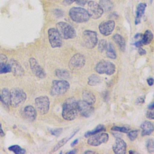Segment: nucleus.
Listing matches in <instances>:
<instances>
[{"label": "nucleus", "mask_w": 154, "mask_h": 154, "mask_svg": "<svg viewBox=\"0 0 154 154\" xmlns=\"http://www.w3.org/2000/svg\"><path fill=\"white\" fill-rule=\"evenodd\" d=\"M78 113V101H76L73 97L66 99L63 104V118L66 120L71 121L76 119Z\"/></svg>", "instance_id": "f257e3e1"}, {"label": "nucleus", "mask_w": 154, "mask_h": 154, "mask_svg": "<svg viewBox=\"0 0 154 154\" xmlns=\"http://www.w3.org/2000/svg\"><path fill=\"white\" fill-rule=\"evenodd\" d=\"M71 19L77 23L85 22L89 20L90 16L88 11L81 7H72L69 12Z\"/></svg>", "instance_id": "f03ea898"}, {"label": "nucleus", "mask_w": 154, "mask_h": 154, "mask_svg": "<svg viewBox=\"0 0 154 154\" xmlns=\"http://www.w3.org/2000/svg\"><path fill=\"white\" fill-rule=\"evenodd\" d=\"M10 105L14 108L25 102L26 99L25 92L20 88H13L10 91Z\"/></svg>", "instance_id": "7ed1b4c3"}, {"label": "nucleus", "mask_w": 154, "mask_h": 154, "mask_svg": "<svg viewBox=\"0 0 154 154\" xmlns=\"http://www.w3.org/2000/svg\"><path fill=\"white\" fill-rule=\"evenodd\" d=\"M56 26L62 38L67 40L76 37V31L70 24L64 22H60L57 23Z\"/></svg>", "instance_id": "20e7f679"}, {"label": "nucleus", "mask_w": 154, "mask_h": 154, "mask_svg": "<svg viewBox=\"0 0 154 154\" xmlns=\"http://www.w3.org/2000/svg\"><path fill=\"white\" fill-rule=\"evenodd\" d=\"M69 83L65 80H54L50 90L52 96H60L64 94L69 88Z\"/></svg>", "instance_id": "39448f33"}, {"label": "nucleus", "mask_w": 154, "mask_h": 154, "mask_svg": "<svg viewBox=\"0 0 154 154\" xmlns=\"http://www.w3.org/2000/svg\"><path fill=\"white\" fill-rule=\"evenodd\" d=\"M96 71L99 74H106L111 75L116 71V66L111 62L107 60L99 61L96 66Z\"/></svg>", "instance_id": "423d86ee"}, {"label": "nucleus", "mask_w": 154, "mask_h": 154, "mask_svg": "<svg viewBox=\"0 0 154 154\" xmlns=\"http://www.w3.org/2000/svg\"><path fill=\"white\" fill-rule=\"evenodd\" d=\"M50 101L47 96H40L35 99L36 110L41 115L46 114L49 109Z\"/></svg>", "instance_id": "0eeeda50"}, {"label": "nucleus", "mask_w": 154, "mask_h": 154, "mask_svg": "<svg viewBox=\"0 0 154 154\" xmlns=\"http://www.w3.org/2000/svg\"><path fill=\"white\" fill-rule=\"evenodd\" d=\"M82 40L84 45L88 49H92L97 43V32L90 30H85L82 33Z\"/></svg>", "instance_id": "6e6552de"}, {"label": "nucleus", "mask_w": 154, "mask_h": 154, "mask_svg": "<svg viewBox=\"0 0 154 154\" xmlns=\"http://www.w3.org/2000/svg\"><path fill=\"white\" fill-rule=\"evenodd\" d=\"M48 39L52 48H59L62 45V38L57 28H49L48 31Z\"/></svg>", "instance_id": "1a4fd4ad"}, {"label": "nucleus", "mask_w": 154, "mask_h": 154, "mask_svg": "<svg viewBox=\"0 0 154 154\" xmlns=\"http://www.w3.org/2000/svg\"><path fill=\"white\" fill-rule=\"evenodd\" d=\"M87 11L90 17L94 19L100 18L103 13V10L100 5L93 1H90L88 2Z\"/></svg>", "instance_id": "9d476101"}, {"label": "nucleus", "mask_w": 154, "mask_h": 154, "mask_svg": "<svg viewBox=\"0 0 154 154\" xmlns=\"http://www.w3.org/2000/svg\"><path fill=\"white\" fill-rule=\"evenodd\" d=\"M109 139V135L106 133H100L93 135L87 140V143L92 146H98L102 143H105Z\"/></svg>", "instance_id": "9b49d317"}, {"label": "nucleus", "mask_w": 154, "mask_h": 154, "mask_svg": "<svg viewBox=\"0 0 154 154\" xmlns=\"http://www.w3.org/2000/svg\"><path fill=\"white\" fill-rule=\"evenodd\" d=\"M29 66L33 74L39 78H44L46 76V73L42 67L37 63V60L34 58L31 57L29 60Z\"/></svg>", "instance_id": "f8f14e48"}, {"label": "nucleus", "mask_w": 154, "mask_h": 154, "mask_svg": "<svg viewBox=\"0 0 154 154\" xmlns=\"http://www.w3.org/2000/svg\"><path fill=\"white\" fill-rule=\"evenodd\" d=\"M114 28L115 22L112 20L103 21L101 22L99 25V29L100 32L105 36L110 35L114 31Z\"/></svg>", "instance_id": "ddd939ff"}, {"label": "nucleus", "mask_w": 154, "mask_h": 154, "mask_svg": "<svg viewBox=\"0 0 154 154\" xmlns=\"http://www.w3.org/2000/svg\"><path fill=\"white\" fill-rule=\"evenodd\" d=\"M79 112L85 117H90L94 112V108L92 105L82 100L78 101Z\"/></svg>", "instance_id": "4468645a"}, {"label": "nucleus", "mask_w": 154, "mask_h": 154, "mask_svg": "<svg viewBox=\"0 0 154 154\" xmlns=\"http://www.w3.org/2000/svg\"><path fill=\"white\" fill-rule=\"evenodd\" d=\"M85 63V59L83 55L80 53L75 54L70 60L69 66L71 68H81Z\"/></svg>", "instance_id": "2eb2a0df"}, {"label": "nucleus", "mask_w": 154, "mask_h": 154, "mask_svg": "<svg viewBox=\"0 0 154 154\" xmlns=\"http://www.w3.org/2000/svg\"><path fill=\"white\" fill-rule=\"evenodd\" d=\"M126 144L122 139L117 138L112 146L113 152L116 154H125L126 153Z\"/></svg>", "instance_id": "dca6fc26"}, {"label": "nucleus", "mask_w": 154, "mask_h": 154, "mask_svg": "<svg viewBox=\"0 0 154 154\" xmlns=\"http://www.w3.org/2000/svg\"><path fill=\"white\" fill-rule=\"evenodd\" d=\"M23 116L26 120L33 122L37 117V110L31 105H27L23 108Z\"/></svg>", "instance_id": "f3484780"}, {"label": "nucleus", "mask_w": 154, "mask_h": 154, "mask_svg": "<svg viewBox=\"0 0 154 154\" xmlns=\"http://www.w3.org/2000/svg\"><path fill=\"white\" fill-rule=\"evenodd\" d=\"M11 69V72H13V75L17 76H21L23 75L24 73V70L21 66V65L15 60L11 59L10 60V63H9Z\"/></svg>", "instance_id": "a211bd4d"}, {"label": "nucleus", "mask_w": 154, "mask_h": 154, "mask_svg": "<svg viewBox=\"0 0 154 154\" xmlns=\"http://www.w3.org/2000/svg\"><path fill=\"white\" fill-rule=\"evenodd\" d=\"M141 128L142 129V132H141L142 136L149 135L154 131V126L149 121L144 122L141 125Z\"/></svg>", "instance_id": "6ab92c4d"}, {"label": "nucleus", "mask_w": 154, "mask_h": 154, "mask_svg": "<svg viewBox=\"0 0 154 154\" xmlns=\"http://www.w3.org/2000/svg\"><path fill=\"white\" fill-rule=\"evenodd\" d=\"M146 4L145 3H140L137 7V11H136V17L135 19V25H138L141 22V19L143 17L145 9L146 8Z\"/></svg>", "instance_id": "aec40b11"}, {"label": "nucleus", "mask_w": 154, "mask_h": 154, "mask_svg": "<svg viewBox=\"0 0 154 154\" xmlns=\"http://www.w3.org/2000/svg\"><path fill=\"white\" fill-rule=\"evenodd\" d=\"M82 99L87 103L93 105L96 102V97L94 94L88 90H84L82 94Z\"/></svg>", "instance_id": "412c9836"}, {"label": "nucleus", "mask_w": 154, "mask_h": 154, "mask_svg": "<svg viewBox=\"0 0 154 154\" xmlns=\"http://www.w3.org/2000/svg\"><path fill=\"white\" fill-rule=\"evenodd\" d=\"M112 38H113L114 41L115 42V43L119 47L120 49L122 51H125V47H126V43H125V40L123 38V37L119 34H116L113 35Z\"/></svg>", "instance_id": "4be33fe9"}, {"label": "nucleus", "mask_w": 154, "mask_h": 154, "mask_svg": "<svg viewBox=\"0 0 154 154\" xmlns=\"http://www.w3.org/2000/svg\"><path fill=\"white\" fill-rule=\"evenodd\" d=\"M153 37V35L152 31L150 30H146L145 32L142 35L141 41L143 45H149L152 41Z\"/></svg>", "instance_id": "5701e85b"}, {"label": "nucleus", "mask_w": 154, "mask_h": 154, "mask_svg": "<svg viewBox=\"0 0 154 154\" xmlns=\"http://www.w3.org/2000/svg\"><path fill=\"white\" fill-rule=\"evenodd\" d=\"M1 99L2 102H3L6 105H10V93L8 88H4L1 91Z\"/></svg>", "instance_id": "b1692460"}, {"label": "nucleus", "mask_w": 154, "mask_h": 154, "mask_svg": "<svg viewBox=\"0 0 154 154\" xmlns=\"http://www.w3.org/2000/svg\"><path fill=\"white\" fill-rule=\"evenodd\" d=\"M78 130H76V131H75V132H73L71 135H70V136H69V137H66V138H63L61 140H60L54 147V148L52 149V152H55V151H57L58 149H59L61 147H62L63 146H64L76 133V132H78Z\"/></svg>", "instance_id": "393cba45"}, {"label": "nucleus", "mask_w": 154, "mask_h": 154, "mask_svg": "<svg viewBox=\"0 0 154 154\" xmlns=\"http://www.w3.org/2000/svg\"><path fill=\"white\" fill-rule=\"evenodd\" d=\"M99 4L105 11H110L113 7V4L110 0H99Z\"/></svg>", "instance_id": "a878e982"}, {"label": "nucleus", "mask_w": 154, "mask_h": 154, "mask_svg": "<svg viewBox=\"0 0 154 154\" xmlns=\"http://www.w3.org/2000/svg\"><path fill=\"white\" fill-rule=\"evenodd\" d=\"M106 55L109 58H116V53L115 51V49L113 45L111 43H109L107 45V47L106 48Z\"/></svg>", "instance_id": "bb28decb"}, {"label": "nucleus", "mask_w": 154, "mask_h": 154, "mask_svg": "<svg viewBox=\"0 0 154 154\" xmlns=\"http://www.w3.org/2000/svg\"><path fill=\"white\" fill-rule=\"evenodd\" d=\"M101 82V79L100 77L96 75L93 74L90 75L88 79V84L91 86H95L99 84Z\"/></svg>", "instance_id": "cd10ccee"}, {"label": "nucleus", "mask_w": 154, "mask_h": 154, "mask_svg": "<svg viewBox=\"0 0 154 154\" xmlns=\"http://www.w3.org/2000/svg\"><path fill=\"white\" fill-rule=\"evenodd\" d=\"M105 128L104 126L102 125H99L96 128H95L94 129H93L92 131L87 132L85 134V137H88L89 136H91L93 135H94L96 134H97V133H99L101 131H105Z\"/></svg>", "instance_id": "c85d7f7f"}, {"label": "nucleus", "mask_w": 154, "mask_h": 154, "mask_svg": "<svg viewBox=\"0 0 154 154\" xmlns=\"http://www.w3.org/2000/svg\"><path fill=\"white\" fill-rule=\"evenodd\" d=\"M55 75L60 79H67L70 77L69 72L62 69H57L55 70Z\"/></svg>", "instance_id": "c756f323"}, {"label": "nucleus", "mask_w": 154, "mask_h": 154, "mask_svg": "<svg viewBox=\"0 0 154 154\" xmlns=\"http://www.w3.org/2000/svg\"><path fill=\"white\" fill-rule=\"evenodd\" d=\"M8 149L16 154H24L26 153V150L18 145L11 146L8 148Z\"/></svg>", "instance_id": "7c9ffc66"}, {"label": "nucleus", "mask_w": 154, "mask_h": 154, "mask_svg": "<svg viewBox=\"0 0 154 154\" xmlns=\"http://www.w3.org/2000/svg\"><path fill=\"white\" fill-rule=\"evenodd\" d=\"M11 72V69L10 64L3 63L0 64V74L7 73Z\"/></svg>", "instance_id": "2f4dec72"}, {"label": "nucleus", "mask_w": 154, "mask_h": 154, "mask_svg": "<svg viewBox=\"0 0 154 154\" xmlns=\"http://www.w3.org/2000/svg\"><path fill=\"white\" fill-rule=\"evenodd\" d=\"M107 42L104 39H102L100 40H99V43H98V50L99 52H103L105 50H106V48L107 47Z\"/></svg>", "instance_id": "473e14b6"}, {"label": "nucleus", "mask_w": 154, "mask_h": 154, "mask_svg": "<svg viewBox=\"0 0 154 154\" xmlns=\"http://www.w3.org/2000/svg\"><path fill=\"white\" fill-rule=\"evenodd\" d=\"M146 147L149 152H154V140L153 139H149L146 143Z\"/></svg>", "instance_id": "72a5a7b5"}, {"label": "nucleus", "mask_w": 154, "mask_h": 154, "mask_svg": "<svg viewBox=\"0 0 154 154\" xmlns=\"http://www.w3.org/2000/svg\"><path fill=\"white\" fill-rule=\"evenodd\" d=\"M112 131H119L121 132H124V133H127L129 132V128L125 127V126H113L111 128Z\"/></svg>", "instance_id": "f704fd0d"}, {"label": "nucleus", "mask_w": 154, "mask_h": 154, "mask_svg": "<svg viewBox=\"0 0 154 154\" xmlns=\"http://www.w3.org/2000/svg\"><path fill=\"white\" fill-rule=\"evenodd\" d=\"M137 135H138V131L137 130H132L128 132V136L130 139V140L131 141H134L137 137Z\"/></svg>", "instance_id": "c9c22d12"}, {"label": "nucleus", "mask_w": 154, "mask_h": 154, "mask_svg": "<svg viewBox=\"0 0 154 154\" xmlns=\"http://www.w3.org/2000/svg\"><path fill=\"white\" fill-rule=\"evenodd\" d=\"M63 129L62 128H57V129H50L49 131L51 132V134L54 136H58L62 132Z\"/></svg>", "instance_id": "e433bc0d"}, {"label": "nucleus", "mask_w": 154, "mask_h": 154, "mask_svg": "<svg viewBox=\"0 0 154 154\" xmlns=\"http://www.w3.org/2000/svg\"><path fill=\"white\" fill-rule=\"evenodd\" d=\"M146 117L149 119H154V108L150 109L147 112Z\"/></svg>", "instance_id": "4c0bfd02"}, {"label": "nucleus", "mask_w": 154, "mask_h": 154, "mask_svg": "<svg viewBox=\"0 0 154 154\" xmlns=\"http://www.w3.org/2000/svg\"><path fill=\"white\" fill-rule=\"evenodd\" d=\"M7 57L3 54H1L0 55V64L3 63H7Z\"/></svg>", "instance_id": "58836bf2"}, {"label": "nucleus", "mask_w": 154, "mask_h": 154, "mask_svg": "<svg viewBox=\"0 0 154 154\" xmlns=\"http://www.w3.org/2000/svg\"><path fill=\"white\" fill-rule=\"evenodd\" d=\"M87 1H88V0H76L75 2L81 6H84L85 5V4L87 2Z\"/></svg>", "instance_id": "ea45409f"}, {"label": "nucleus", "mask_w": 154, "mask_h": 154, "mask_svg": "<svg viewBox=\"0 0 154 154\" xmlns=\"http://www.w3.org/2000/svg\"><path fill=\"white\" fill-rule=\"evenodd\" d=\"M138 52L139 54L141 55H144V54H146V51L143 48H141V47H140V48H138Z\"/></svg>", "instance_id": "a19ab883"}, {"label": "nucleus", "mask_w": 154, "mask_h": 154, "mask_svg": "<svg viewBox=\"0 0 154 154\" xmlns=\"http://www.w3.org/2000/svg\"><path fill=\"white\" fill-rule=\"evenodd\" d=\"M75 1H76V0H64V2H63V3H64L65 5H70V4H72L73 2H75Z\"/></svg>", "instance_id": "79ce46f5"}, {"label": "nucleus", "mask_w": 154, "mask_h": 154, "mask_svg": "<svg viewBox=\"0 0 154 154\" xmlns=\"http://www.w3.org/2000/svg\"><path fill=\"white\" fill-rule=\"evenodd\" d=\"M147 82L148 84H149L150 86H151V85H152L153 84L154 80H153V79L152 78H148V79H147Z\"/></svg>", "instance_id": "37998d69"}, {"label": "nucleus", "mask_w": 154, "mask_h": 154, "mask_svg": "<svg viewBox=\"0 0 154 154\" xmlns=\"http://www.w3.org/2000/svg\"><path fill=\"white\" fill-rule=\"evenodd\" d=\"M144 101V98L141 96V97H139L137 99V103H143Z\"/></svg>", "instance_id": "c03bdc74"}, {"label": "nucleus", "mask_w": 154, "mask_h": 154, "mask_svg": "<svg viewBox=\"0 0 154 154\" xmlns=\"http://www.w3.org/2000/svg\"><path fill=\"white\" fill-rule=\"evenodd\" d=\"M4 135H5L3 129H2V126H1V123H0V135L1 137H4Z\"/></svg>", "instance_id": "a18cd8bd"}, {"label": "nucleus", "mask_w": 154, "mask_h": 154, "mask_svg": "<svg viewBox=\"0 0 154 154\" xmlns=\"http://www.w3.org/2000/svg\"><path fill=\"white\" fill-rule=\"evenodd\" d=\"M148 108L149 109H153L154 108V101L152 103H150L149 105H148Z\"/></svg>", "instance_id": "49530a36"}, {"label": "nucleus", "mask_w": 154, "mask_h": 154, "mask_svg": "<svg viewBox=\"0 0 154 154\" xmlns=\"http://www.w3.org/2000/svg\"><path fill=\"white\" fill-rule=\"evenodd\" d=\"M78 139H76V140H75L72 143V144H71V146H72V147L74 146L75 144H76L78 143Z\"/></svg>", "instance_id": "de8ad7c7"}, {"label": "nucleus", "mask_w": 154, "mask_h": 154, "mask_svg": "<svg viewBox=\"0 0 154 154\" xmlns=\"http://www.w3.org/2000/svg\"><path fill=\"white\" fill-rule=\"evenodd\" d=\"M94 153V151H90V150H87L84 152V153Z\"/></svg>", "instance_id": "09e8293b"}, {"label": "nucleus", "mask_w": 154, "mask_h": 154, "mask_svg": "<svg viewBox=\"0 0 154 154\" xmlns=\"http://www.w3.org/2000/svg\"><path fill=\"white\" fill-rule=\"evenodd\" d=\"M76 153V151H75V150H71V151H70V152H67V154H69V153H70H70H73V154H74V153Z\"/></svg>", "instance_id": "8fccbe9b"}, {"label": "nucleus", "mask_w": 154, "mask_h": 154, "mask_svg": "<svg viewBox=\"0 0 154 154\" xmlns=\"http://www.w3.org/2000/svg\"><path fill=\"white\" fill-rule=\"evenodd\" d=\"M0 101L2 102V99H1V94H0Z\"/></svg>", "instance_id": "3c124183"}, {"label": "nucleus", "mask_w": 154, "mask_h": 154, "mask_svg": "<svg viewBox=\"0 0 154 154\" xmlns=\"http://www.w3.org/2000/svg\"><path fill=\"white\" fill-rule=\"evenodd\" d=\"M0 55H1V54H0Z\"/></svg>", "instance_id": "603ef678"}]
</instances>
